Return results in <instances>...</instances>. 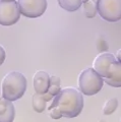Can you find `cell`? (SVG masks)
<instances>
[{"instance_id":"obj_1","label":"cell","mask_w":121,"mask_h":122,"mask_svg":"<svg viewBox=\"0 0 121 122\" xmlns=\"http://www.w3.org/2000/svg\"><path fill=\"white\" fill-rule=\"evenodd\" d=\"M56 107L62 117L74 118L81 113L84 108V96L74 87H66L53 98L49 110Z\"/></svg>"},{"instance_id":"obj_2","label":"cell","mask_w":121,"mask_h":122,"mask_svg":"<svg viewBox=\"0 0 121 122\" xmlns=\"http://www.w3.org/2000/svg\"><path fill=\"white\" fill-rule=\"evenodd\" d=\"M26 78L18 71H11L2 81V97L7 101L14 102L20 99L26 90Z\"/></svg>"},{"instance_id":"obj_3","label":"cell","mask_w":121,"mask_h":122,"mask_svg":"<svg viewBox=\"0 0 121 122\" xmlns=\"http://www.w3.org/2000/svg\"><path fill=\"white\" fill-rule=\"evenodd\" d=\"M104 81L93 67L84 69L78 76V89L82 95L94 96L102 90Z\"/></svg>"},{"instance_id":"obj_4","label":"cell","mask_w":121,"mask_h":122,"mask_svg":"<svg viewBox=\"0 0 121 122\" xmlns=\"http://www.w3.org/2000/svg\"><path fill=\"white\" fill-rule=\"evenodd\" d=\"M97 10L100 16L108 22L121 20V0H98Z\"/></svg>"},{"instance_id":"obj_5","label":"cell","mask_w":121,"mask_h":122,"mask_svg":"<svg viewBox=\"0 0 121 122\" xmlns=\"http://www.w3.org/2000/svg\"><path fill=\"white\" fill-rule=\"evenodd\" d=\"M20 18V11L16 1L0 0V25L10 26L15 25Z\"/></svg>"},{"instance_id":"obj_6","label":"cell","mask_w":121,"mask_h":122,"mask_svg":"<svg viewBox=\"0 0 121 122\" xmlns=\"http://www.w3.org/2000/svg\"><path fill=\"white\" fill-rule=\"evenodd\" d=\"M20 14L29 18L40 17L45 13L48 7L47 0H18Z\"/></svg>"},{"instance_id":"obj_7","label":"cell","mask_w":121,"mask_h":122,"mask_svg":"<svg viewBox=\"0 0 121 122\" xmlns=\"http://www.w3.org/2000/svg\"><path fill=\"white\" fill-rule=\"evenodd\" d=\"M108 86L121 87V62L114 59L101 76Z\"/></svg>"},{"instance_id":"obj_8","label":"cell","mask_w":121,"mask_h":122,"mask_svg":"<svg viewBox=\"0 0 121 122\" xmlns=\"http://www.w3.org/2000/svg\"><path fill=\"white\" fill-rule=\"evenodd\" d=\"M34 90L37 94H46L50 86V75L45 71H38L34 75L33 79Z\"/></svg>"},{"instance_id":"obj_9","label":"cell","mask_w":121,"mask_h":122,"mask_svg":"<svg viewBox=\"0 0 121 122\" xmlns=\"http://www.w3.org/2000/svg\"><path fill=\"white\" fill-rule=\"evenodd\" d=\"M15 110L12 102L5 99L0 100V122H13Z\"/></svg>"},{"instance_id":"obj_10","label":"cell","mask_w":121,"mask_h":122,"mask_svg":"<svg viewBox=\"0 0 121 122\" xmlns=\"http://www.w3.org/2000/svg\"><path fill=\"white\" fill-rule=\"evenodd\" d=\"M58 4L64 10L73 12L81 8L82 2L81 0H58Z\"/></svg>"},{"instance_id":"obj_11","label":"cell","mask_w":121,"mask_h":122,"mask_svg":"<svg viewBox=\"0 0 121 122\" xmlns=\"http://www.w3.org/2000/svg\"><path fill=\"white\" fill-rule=\"evenodd\" d=\"M46 103L43 95L41 94H34L33 95V108L37 113H42L46 109Z\"/></svg>"},{"instance_id":"obj_12","label":"cell","mask_w":121,"mask_h":122,"mask_svg":"<svg viewBox=\"0 0 121 122\" xmlns=\"http://www.w3.org/2000/svg\"><path fill=\"white\" fill-rule=\"evenodd\" d=\"M81 6H82V11H84V14L86 17L94 18L98 14L97 4L93 0H89V1H86V2H84L81 4Z\"/></svg>"},{"instance_id":"obj_13","label":"cell","mask_w":121,"mask_h":122,"mask_svg":"<svg viewBox=\"0 0 121 122\" xmlns=\"http://www.w3.org/2000/svg\"><path fill=\"white\" fill-rule=\"evenodd\" d=\"M117 107H118V100L116 98H112V99H109V100L105 103V105L103 107V113L104 115H111L113 114Z\"/></svg>"},{"instance_id":"obj_14","label":"cell","mask_w":121,"mask_h":122,"mask_svg":"<svg viewBox=\"0 0 121 122\" xmlns=\"http://www.w3.org/2000/svg\"><path fill=\"white\" fill-rule=\"evenodd\" d=\"M60 91H61V85H55V83H50V86H49V89L47 91V93L52 96L54 98L55 96H57V95L60 93Z\"/></svg>"},{"instance_id":"obj_15","label":"cell","mask_w":121,"mask_h":122,"mask_svg":"<svg viewBox=\"0 0 121 122\" xmlns=\"http://www.w3.org/2000/svg\"><path fill=\"white\" fill-rule=\"evenodd\" d=\"M50 117L52 118V119L58 120V119H60V118L62 117V115H61V112H60L56 107H54V108L50 109Z\"/></svg>"},{"instance_id":"obj_16","label":"cell","mask_w":121,"mask_h":122,"mask_svg":"<svg viewBox=\"0 0 121 122\" xmlns=\"http://www.w3.org/2000/svg\"><path fill=\"white\" fill-rule=\"evenodd\" d=\"M5 58H6V53H5V50L2 46H0V65H2L3 62L5 61Z\"/></svg>"},{"instance_id":"obj_17","label":"cell","mask_w":121,"mask_h":122,"mask_svg":"<svg viewBox=\"0 0 121 122\" xmlns=\"http://www.w3.org/2000/svg\"><path fill=\"white\" fill-rule=\"evenodd\" d=\"M116 57H117V60H118L119 62H121V49H119V50L117 51V55H116Z\"/></svg>"},{"instance_id":"obj_18","label":"cell","mask_w":121,"mask_h":122,"mask_svg":"<svg viewBox=\"0 0 121 122\" xmlns=\"http://www.w3.org/2000/svg\"><path fill=\"white\" fill-rule=\"evenodd\" d=\"M99 122H107V121L104 120V119H100V120H99Z\"/></svg>"},{"instance_id":"obj_19","label":"cell","mask_w":121,"mask_h":122,"mask_svg":"<svg viewBox=\"0 0 121 122\" xmlns=\"http://www.w3.org/2000/svg\"><path fill=\"white\" fill-rule=\"evenodd\" d=\"M81 1L82 3H84V2H86V1H89V0H81Z\"/></svg>"},{"instance_id":"obj_20","label":"cell","mask_w":121,"mask_h":122,"mask_svg":"<svg viewBox=\"0 0 121 122\" xmlns=\"http://www.w3.org/2000/svg\"><path fill=\"white\" fill-rule=\"evenodd\" d=\"M4 1H16V0H4Z\"/></svg>"},{"instance_id":"obj_21","label":"cell","mask_w":121,"mask_h":122,"mask_svg":"<svg viewBox=\"0 0 121 122\" xmlns=\"http://www.w3.org/2000/svg\"><path fill=\"white\" fill-rule=\"evenodd\" d=\"M0 96H1V93H0Z\"/></svg>"},{"instance_id":"obj_22","label":"cell","mask_w":121,"mask_h":122,"mask_svg":"<svg viewBox=\"0 0 121 122\" xmlns=\"http://www.w3.org/2000/svg\"><path fill=\"white\" fill-rule=\"evenodd\" d=\"M120 122H121V119H120Z\"/></svg>"}]
</instances>
